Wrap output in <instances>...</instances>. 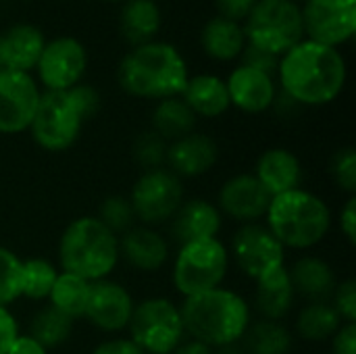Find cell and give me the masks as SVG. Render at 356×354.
I'll use <instances>...</instances> for the list:
<instances>
[{"mask_svg":"<svg viewBox=\"0 0 356 354\" xmlns=\"http://www.w3.org/2000/svg\"><path fill=\"white\" fill-rule=\"evenodd\" d=\"M282 94L302 106H325L334 102L346 86L348 67L340 48L313 40H302L277 63Z\"/></svg>","mask_w":356,"mask_h":354,"instance_id":"obj_1","label":"cell"},{"mask_svg":"<svg viewBox=\"0 0 356 354\" xmlns=\"http://www.w3.org/2000/svg\"><path fill=\"white\" fill-rule=\"evenodd\" d=\"M190 79V67L184 54L169 42L152 40L134 46L117 67L121 90L134 98L165 100L181 96Z\"/></svg>","mask_w":356,"mask_h":354,"instance_id":"obj_2","label":"cell"},{"mask_svg":"<svg viewBox=\"0 0 356 354\" xmlns=\"http://www.w3.org/2000/svg\"><path fill=\"white\" fill-rule=\"evenodd\" d=\"M184 332L190 340L219 348L240 342L250 325V307L234 290L215 288L188 296L179 307Z\"/></svg>","mask_w":356,"mask_h":354,"instance_id":"obj_3","label":"cell"},{"mask_svg":"<svg viewBox=\"0 0 356 354\" xmlns=\"http://www.w3.org/2000/svg\"><path fill=\"white\" fill-rule=\"evenodd\" d=\"M119 238L98 217L73 219L58 240V265L86 282L106 280L119 263Z\"/></svg>","mask_w":356,"mask_h":354,"instance_id":"obj_4","label":"cell"},{"mask_svg":"<svg viewBox=\"0 0 356 354\" xmlns=\"http://www.w3.org/2000/svg\"><path fill=\"white\" fill-rule=\"evenodd\" d=\"M267 227L284 248L307 250L325 240L332 227V211L317 194L296 188L273 196L267 209Z\"/></svg>","mask_w":356,"mask_h":354,"instance_id":"obj_5","label":"cell"},{"mask_svg":"<svg viewBox=\"0 0 356 354\" xmlns=\"http://www.w3.org/2000/svg\"><path fill=\"white\" fill-rule=\"evenodd\" d=\"M246 44L275 56L286 54L305 40L302 10L296 0H259L242 21Z\"/></svg>","mask_w":356,"mask_h":354,"instance_id":"obj_6","label":"cell"},{"mask_svg":"<svg viewBox=\"0 0 356 354\" xmlns=\"http://www.w3.org/2000/svg\"><path fill=\"white\" fill-rule=\"evenodd\" d=\"M227 267L229 252L219 238L184 244L173 261V286L186 298L221 288Z\"/></svg>","mask_w":356,"mask_h":354,"instance_id":"obj_7","label":"cell"},{"mask_svg":"<svg viewBox=\"0 0 356 354\" xmlns=\"http://www.w3.org/2000/svg\"><path fill=\"white\" fill-rule=\"evenodd\" d=\"M86 121L88 119L79 111L69 90L42 92L40 104L27 131L42 150L65 152L79 140Z\"/></svg>","mask_w":356,"mask_h":354,"instance_id":"obj_8","label":"cell"},{"mask_svg":"<svg viewBox=\"0 0 356 354\" xmlns=\"http://www.w3.org/2000/svg\"><path fill=\"white\" fill-rule=\"evenodd\" d=\"M127 328L129 340L146 354H173L186 336L179 307L163 296L136 305Z\"/></svg>","mask_w":356,"mask_h":354,"instance_id":"obj_9","label":"cell"},{"mask_svg":"<svg viewBox=\"0 0 356 354\" xmlns=\"http://www.w3.org/2000/svg\"><path fill=\"white\" fill-rule=\"evenodd\" d=\"M127 198L142 225H161L169 221L184 202V184L181 177L167 167L142 171Z\"/></svg>","mask_w":356,"mask_h":354,"instance_id":"obj_10","label":"cell"},{"mask_svg":"<svg viewBox=\"0 0 356 354\" xmlns=\"http://www.w3.org/2000/svg\"><path fill=\"white\" fill-rule=\"evenodd\" d=\"M88 69V50L73 35L46 40L35 65V81L44 92H65L81 83Z\"/></svg>","mask_w":356,"mask_h":354,"instance_id":"obj_11","label":"cell"},{"mask_svg":"<svg viewBox=\"0 0 356 354\" xmlns=\"http://www.w3.org/2000/svg\"><path fill=\"white\" fill-rule=\"evenodd\" d=\"M232 255L244 275L259 282L286 267V248L267 225L244 223L232 240Z\"/></svg>","mask_w":356,"mask_h":354,"instance_id":"obj_12","label":"cell"},{"mask_svg":"<svg viewBox=\"0 0 356 354\" xmlns=\"http://www.w3.org/2000/svg\"><path fill=\"white\" fill-rule=\"evenodd\" d=\"M305 38L340 48L356 33V0H305L300 4Z\"/></svg>","mask_w":356,"mask_h":354,"instance_id":"obj_13","label":"cell"},{"mask_svg":"<svg viewBox=\"0 0 356 354\" xmlns=\"http://www.w3.org/2000/svg\"><path fill=\"white\" fill-rule=\"evenodd\" d=\"M42 90L31 73L0 71V134L15 136L29 129Z\"/></svg>","mask_w":356,"mask_h":354,"instance_id":"obj_14","label":"cell"},{"mask_svg":"<svg viewBox=\"0 0 356 354\" xmlns=\"http://www.w3.org/2000/svg\"><path fill=\"white\" fill-rule=\"evenodd\" d=\"M271 200L273 196L254 177V173H240L229 177L221 186L217 196V209L221 211V215H227L244 225L263 219Z\"/></svg>","mask_w":356,"mask_h":354,"instance_id":"obj_15","label":"cell"},{"mask_svg":"<svg viewBox=\"0 0 356 354\" xmlns=\"http://www.w3.org/2000/svg\"><path fill=\"white\" fill-rule=\"evenodd\" d=\"M134 307V298L125 286L106 277L90 284L86 319L106 334H117L129 325Z\"/></svg>","mask_w":356,"mask_h":354,"instance_id":"obj_16","label":"cell"},{"mask_svg":"<svg viewBox=\"0 0 356 354\" xmlns=\"http://www.w3.org/2000/svg\"><path fill=\"white\" fill-rule=\"evenodd\" d=\"M232 106L248 115H261L275 106L277 83L273 75L257 71L246 65H238L225 79Z\"/></svg>","mask_w":356,"mask_h":354,"instance_id":"obj_17","label":"cell"},{"mask_svg":"<svg viewBox=\"0 0 356 354\" xmlns=\"http://www.w3.org/2000/svg\"><path fill=\"white\" fill-rule=\"evenodd\" d=\"M219 161L217 142L200 131H192L167 144L165 165L177 177H200L209 173Z\"/></svg>","mask_w":356,"mask_h":354,"instance_id":"obj_18","label":"cell"},{"mask_svg":"<svg viewBox=\"0 0 356 354\" xmlns=\"http://www.w3.org/2000/svg\"><path fill=\"white\" fill-rule=\"evenodd\" d=\"M171 221V238L179 246L200 240H213L219 236L223 215L217 204L204 198H190L179 204Z\"/></svg>","mask_w":356,"mask_h":354,"instance_id":"obj_19","label":"cell"},{"mask_svg":"<svg viewBox=\"0 0 356 354\" xmlns=\"http://www.w3.org/2000/svg\"><path fill=\"white\" fill-rule=\"evenodd\" d=\"M119 257L134 269L152 273L169 261V242L148 225H134L119 236Z\"/></svg>","mask_w":356,"mask_h":354,"instance_id":"obj_20","label":"cell"},{"mask_svg":"<svg viewBox=\"0 0 356 354\" xmlns=\"http://www.w3.org/2000/svg\"><path fill=\"white\" fill-rule=\"evenodd\" d=\"M0 35H2L4 69L31 73L46 44L44 31L33 23L19 21L6 27L4 31H0Z\"/></svg>","mask_w":356,"mask_h":354,"instance_id":"obj_21","label":"cell"},{"mask_svg":"<svg viewBox=\"0 0 356 354\" xmlns=\"http://www.w3.org/2000/svg\"><path fill=\"white\" fill-rule=\"evenodd\" d=\"M254 177L271 196H280L300 188L302 165L298 156L288 148H267L257 161Z\"/></svg>","mask_w":356,"mask_h":354,"instance_id":"obj_22","label":"cell"},{"mask_svg":"<svg viewBox=\"0 0 356 354\" xmlns=\"http://www.w3.org/2000/svg\"><path fill=\"white\" fill-rule=\"evenodd\" d=\"M181 100L190 106V111L196 117L204 119H217L232 108L225 79L215 73L190 75L181 92Z\"/></svg>","mask_w":356,"mask_h":354,"instance_id":"obj_23","label":"cell"},{"mask_svg":"<svg viewBox=\"0 0 356 354\" xmlns=\"http://www.w3.org/2000/svg\"><path fill=\"white\" fill-rule=\"evenodd\" d=\"M296 296L309 303H330L338 286L332 265L319 257H302L288 269Z\"/></svg>","mask_w":356,"mask_h":354,"instance_id":"obj_24","label":"cell"},{"mask_svg":"<svg viewBox=\"0 0 356 354\" xmlns=\"http://www.w3.org/2000/svg\"><path fill=\"white\" fill-rule=\"evenodd\" d=\"M200 48L204 54L219 63H229L240 58L246 48L244 27L238 21L215 15L200 29Z\"/></svg>","mask_w":356,"mask_h":354,"instance_id":"obj_25","label":"cell"},{"mask_svg":"<svg viewBox=\"0 0 356 354\" xmlns=\"http://www.w3.org/2000/svg\"><path fill=\"white\" fill-rule=\"evenodd\" d=\"M161 25L163 13L156 0H127L121 4L119 33L131 48L156 40Z\"/></svg>","mask_w":356,"mask_h":354,"instance_id":"obj_26","label":"cell"},{"mask_svg":"<svg viewBox=\"0 0 356 354\" xmlns=\"http://www.w3.org/2000/svg\"><path fill=\"white\" fill-rule=\"evenodd\" d=\"M296 292L288 275V267H282L257 282L254 307L263 319L282 321L294 307Z\"/></svg>","mask_w":356,"mask_h":354,"instance_id":"obj_27","label":"cell"},{"mask_svg":"<svg viewBox=\"0 0 356 354\" xmlns=\"http://www.w3.org/2000/svg\"><path fill=\"white\" fill-rule=\"evenodd\" d=\"M198 117L181 100V96L159 100L152 111V131L159 134L165 142L179 140L196 129Z\"/></svg>","mask_w":356,"mask_h":354,"instance_id":"obj_28","label":"cell"},{"mask_svg":"<svg viewBox=\"0 0 356 354\" xmlns=\"http://www.w3.org/2000/svg\"><path fill=\"white\" fill-rule=\"evenodd\" d=\"M242 344L248 354H288L294 338L282 321L259 319L257 323L250 321L242 336Z\"/></svg>","mask_w":356,"mask_h":354,"instance_id":"obj_29","label":"cell"},{"mask_svg":"<svg viewBox=\"0 0 356 354\" xmlns=\"http://www.w3.org/2000/svg\"><path fill=\"white\" fill-rule=\"evenodd\" d=\"M90 298V282L73 275L58 271V277L50 290V307L67 315L69 319H81L86 317V307Z\"/></svg>","mask_w":356,"mask_h":354,"instance_id":"obj_30","label":"cell"},{"mask_svg":"<svg viewBox=\"0 0 356 354\" xmlns=\"http://www.w3.org/2000/svg\"><path fill=\"white\" fill-rule=\"evenodd\" d=\"M342 323L344 321L340 319L332 303H309L296 319V332L309 342H323L332 340Z\"/></svg>","mask_w":356,"mask_h":354,"instance_id":"obj_31","label":"cell"},{"mask_svg":"<svg viewBox=\"0 0 356 354\" xmlns=\"http://www.w3.org/2000/svg\"><path fill=\"white\" fill-rule=\"evenodd\" d=\"M73 323L75 321L69 319L67 315H63L60 311H56L52 307H44L31 317L27 336H31L35 342H40L46 351L56 348L71 338Z\"/></svg>","mask_w":356,"mask_h":354,"instance_id":"obj_32","label":"cell"},{"mask_svg":"<svg viewBox=\"0 0 356 354\" xmlns=\"http://www.w3.org/2000/svg\"><path fill=\"white\" fill-rule=\"evenodd\" d=\"M58 277L56 267L46 259H27L21 267V296L46 300Z\"/></svg>","mask_w":356,"mask_h":354,"instance_id":"obj_33","label":"cell"},{"mask_svg":"<svg viewBox=\"0 0 356 354\" xmlns=\"http://www.w3.org/2000/svg\"><path fill=\"white\" fill-rule=\"evenodd\" d=\"M98 219L102 225H106L117 238L123 236L125 232H129L134 225H136V213L131 209V202L127 196H121V194H113V196H106L102 202H100V209H98Z\"/></svg>","mask_w":356,"mask_h":354,"instance_id":"obj_34","label":"cell"},{"mask_svg":"<svg viewBox=\"0 0 356 354\" xmlns=\"http://www.w3.org/2000/svg\"><path fill=\"white\" fill-rule=\"evenodd\" d=\"M131 156H134L136 165H140L144 171L161 169V167H165V159H167V142L152 129L142 131L134 140Z\"/></svg>","mask_w":356,"mask_h":354,"instance_id":"obj_35","label":"cell"},{"mask_svg":"<svg viewBox=\"0 0 356 354\" xmlns=\"http://www.w3.org/2000/svg\"><path fill=\"white\" fill-rule=\"evenodd\" d=\"M23 261L6 246H0V307L13 305L21 296Z\"/></svg>","mask_w":356,"mask_h":354,"instance_id":"obj_36","label":"cell"},{"mask_svg":"<svg viewBox=\"0 0 356 354\" xmlns=\"http://www.w3.org/2000/svg\"><path fill=\"white\" fill-rule=\"evenodd\" d=\"M330 173L336 186L348 196L356 194V150L353 146L340 148L330 163Z\"/></svg>","mask_w":356,"mask_h":354,"instance_id":"obj_37","label":"cell"},{"mask_svg":"<svg viewBox=\"0 0 356 354\" xmlns=\"http://www.w3.org/2000/svg\"><path fill=\"white\" fill-rule=\"evenodd\" d=\"M332 307L344 323H356V282L353 277L340 282L332 294Z\"/></svg>","mask_w":356,"mask_h":354,"instance_id":"obj_38","label":"cell"},{"mask_svg":"<svg viewBox=\"0 0 356 354\" xmlns=\"http://www.w3.org/2000/svg\"><path fill=\"white\" fill-rule=\"evenodd\" d=\"M240 63L246 65V67H252L257 71H263L267 75H273L277 73V63H280V56L267 52V50H261L252 44H246V48L242 50L240 54Z\"/></svg>","mask_w":356,"mask_h":354,"instance_id":"obj_39","label":"cell"},{"mask_svg":"<svg viewBox=\"0 0 356 354\" xmlns=\"http://www.w3.org/2000/svg\"><path fill=\"white\" fill-rule=\"evenodd\" d=\"M69 94L73 96V100L77 102L79 111L83 113L86 119H92L98 108H100V94L94 86L90 83H77L69 90Z\"/></svg>","mask_w":356,"mask_h":354,"instance_id":"obj_40","label":"cell"},{"mask_svg":"<svg viewBox=\"0 0 356 354\" xmlns=\"http://www.w3.org/2000/svg\"><path fill=\"white\" fill-rule=\"evenodd\" d=\"M257 2L259 0H215V8H217L219 17L242 23L248 17V13L254 8Z\"/></svg>","mask_w":356,"mask_h":354,"instance_id":"obj_41","label":"cell"},{"mask_svg":"<svg viewBox=\"0 0 356 354\" xmlns=\"http://www.w3.org/2000/svg\"><path fill=\"white\" fill-rule=\"evenodd\" d=\"M334 354H356V323H342L332 336Z\"/></svg>","mask_w":356,"mask_h":354,"instance_id":"obj_42","label":"cell"},{"mask_svg":"<svg viewBox=\"0 0 356 354\" xmlns=\"http://www.w3.org/2000/svg\"><path fill=\"white\" fill-rule=\"evenodd\" d=\"M19 336V323L6 307H0V354L8 353L10 344Z\"/></svg>","mask_w":356,"mask_h":354,"instance_id":"obj_43","label":"cell"},{"mask_svg":"<svg viewBox=\"0 0 356 354\" xmlns=\"http://www.w3.org/2000/svg\"><path fill=\"white\" fill-rule=\"evenodd\" d=\"M340 232L344 234V238L348 240L350 246H355L356 242V196H348V200L344 202L342 211H340Z\"/></svg>","mask_w":356,"mask_h":354,"instance_id":"obj_44","label":"cell"},{"mask_svg":"<svg viewBox=\"0 0 356 354\" xmlns=\"http://www.w3.org/2000/svg\"><path fill=\"white\" fill-rule=\"evenodd\" d=\"M92 354H146L136 342H131L129 338H111L100 342Z\"/></svg>","mask_w":356,"mask_h":354,"instance_id":"obj_45","label":"cell"},{"mask_svg":"<svg viewBox=\"0 0 356 354\" xmlns=\"http://www.w3.org/2000/svg\"><path fill=\"white\" fill-rule=\"evenodd\" d=\"M6 354H48V351L40 342H35L31 336H21L19 334Z\"/></svg>","mask_w":356,"mask_h":354,"instance_id":"obj_46","label":"cell"},{"mask_svg":"<svg viewBox=\"0 0 356 354\" xmlns=\"http://www.w3.org/2000/svg\"><path fill=\"white\" fill-rule=\"evenodd\" d=\"M173 354H215V351L202 342H196V340H188V342H181Z\"/></svg>","mask_w":356,"mask_h":354,"instance_id":"obj_47","label":"cell"},{"mask_svg":"<svg viewBox=\"0 0 356 354\" xmlns=\"http://www.w3.org/2000/svg\"><path fill=\"white\" fill-rule=\"evenodd\" d=\"M215 354H248L242 340L240 342H232V344H225V346H219V348H213Z\"/></svg>","mask_w":356,"mask_h":354,"instance_id":"obj_48","label":"cell"},{"mask_svg":"<svg viewBox=\"0 0 356 354\" xmlns=\"http://www.w3.org/2000/svg\"><path fill=\"white\" fill-rule=\"evenodd\" d=\"M4 69V61H2V35H0V71Z\"/></svg>","mask_w":356,"mask_h":354,"instance_id":"obj_49","label":"cell"},{"mask_svg":"<svg viewBox=\"0 0 356 354\" xmlns=\"http://www.w3.org/2000/svg\"><path fill=\"white\" fill-rule=\"evenodd\" d=\"M102 2H111V4H123V2H127V0H102Z\"/></svg>","mask_w":356,"mask_h":354,"instance_id":"obj_50","label":"cell"},{"mask_svg":"<svg viewBox=\"0 0 356 354\" xmlns=\"http://www.w3.org/2000/svg\"><path fill=\"white\" fill-rule=\"evenodd\" d=\"M296 2H298V0H296Z\"/></svg>","mask_w":356,"mask_h":354,"instance_id":"obj_51","label":"cell"}]
</instances>
